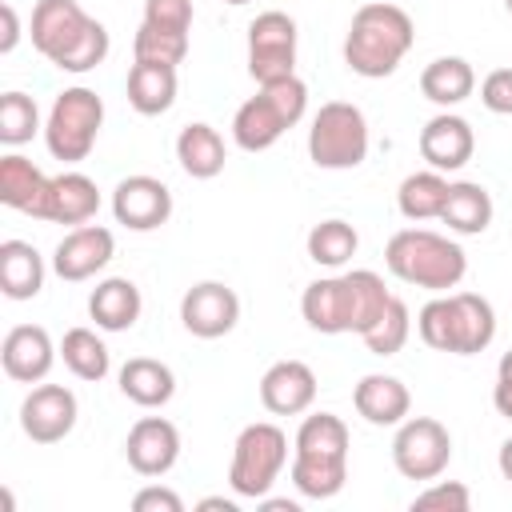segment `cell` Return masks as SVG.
Returning <instances> with one entry per match:
<instances>
[{
	"label": "cell",
	"instance_id": "cell-1",
	"mask_svg": "<svg viewBox=\"0 0 512 512\" xmlns=\"http://www.w3.org/2000/svg\"><path fill=\"white\" fill-rule=\"evenodd\" d=\"M28 36H32V48L48 64H56L60 72H76V76L104 64L112 48L108 28L96 16H88L80 0H36Z\"/></svg>",
	"mask_w": 512,
	"mask_h": 512
},
{
	"label": "cell",
	"instance_id": "cell-2",
	"mask_svg": "<svg viewBox=\"0 0 512 512\" xmlns=\"http://www.w3.org/2000/svg\"><path fill=\"white\" fill-rule=\"evenodd\" d=\"M416 44V24L400 4L368 0L352 12L344 36V64L364 80H384Z\"/></svg>",
	"mask_w": 512,
	"mask_h": 512
},
{
	"label": "cell",
	"instance_id": "cell-3",
	"mask_svg": "<svg viewBox=\"0 0 512 512\" xmlns=\"http://www.w3.org/2000/svg\"><path fill=\"white\" fill-rule=\"evenodd\" d=\"M384 264L396 280L428 292H448L468 272L464 248L452 236L432 228H400L384 248Z\"/></svg>",
	"mask_w": 512,
	"mask_h": 512
},
{
	"label": "cell",
	"instance_id": "cell-4",
	"mask_svg": "<svg viewBox=\"0 0 512 512\" xmlns=\"http://www.w3.org/2000/svg\"><path fill=\"white\" fill-rule=\"evenodd\" d=\"M308 112V84L300 76L264 84L248 96L232 116V140L244 152H268L288 128H296Z\"/></svg>",
	"mask_w": 512,
	"mask_h": 512
},
{
	"label": "cell",
	"instance_id": "cell-5",
	"mask_svg": "<svg viewBox=\"0 0 512 512\" xmlns=\"http://www.w3.org/2000/svg\"><path fill=\"white\" fill-rule=\"evenodd\" d=\"M288 464V436L272 420L244 424L236 444H232V464H228V488L244 500H264L272 484L280 480Z\"/></svg>",
	"mask_w": 512,
	"mask_h": 512
},
{
	"label": "cell",
	"instance_id": "cell-6",
	"mask_svg": "<svg viewBox=\"0 0 512 512\" xmlns=\"http://www.w3.org/2000/svg\"><path fill=\"white\" fill-rule=\"evenodd\" d=\"M100 124H104V100L92 88L72 84L64 92H56L48 120H44V144H48L52 160H64V164L88 160V152L96 148Z\"/></svg>",
	"mask_w": 512,
	"mask_h": 512
},
{
	"label": "cell",
	"instance_id": "cell-7",
	"mask_svg": "<svg viewBox=\"0 0 512 512\" xmlns=\"http://www.w3.org/2000/svg\"><path fill=\"white\" fill-rule=\"evenodd\" d=\"M308 156L316 168H328V172H348V168L364 164V156H368L364 112L348 100L320 104V112L312 116V128H308Z\"/></svg>",
	"mask_w": 512,
	"mask_h": 512
},
{
	"label": "cell",
	"instance_id": "cell-8",
	"mask_svg": "<svg viewBox=\"0 0 512 512\" xmlns=\"http://www.w3.org/2000/svg\"><path fill=\"white\" fill-rule=\"evenodd\" d=\"M452 460V436L436 416H408L392 436V464L404 480H436Z\"/></svg>",
	"mask_w": 512,
	"mask_h": 512
},
{
	"label": "cell",
	"instance_id": "cell-9",
	"mask_svg": "<svg viewBox=\"0 0 512 512\" xmlns=\"http://www.w3.org/2000/svg\"><path fill=\"white\" fill-rule=\"evenodd\" d=\"M296 20L280 8L260 12L248 24V76L264 88L296 76Z\"/></svg>",
	"mask_w": 512,
	"mask_h": 512
},
{
	"label": "cell",
	"instance_id": "cell-10",
	"mask_svg": "<svg viewBox=\"0 0 512 512\" xmlns=\"http://www.w3.org/2000/svg\"><path fill=\"white\" fill-rule=\"evenodd\" d=\"M240 320V296L224 280H200L180 296V324L200 340H220Z\"/></svg>",
	"mask_w": 512,
	"mask_h": 512
},
{
	"label": "cell",
	"instance_id": "cell-11",
	"mask_svg": "<svg viewBox=\"0 0 512 512\" xmlns=\"http://www.w3.org/2000/svg\"><path fill=\"white\" fill-rule=\"evenodd\" d=\"M112 216L116 224H124L128 232H156L168 224L172 216V192L164 180L156 176H124L116 188H112Z\"/></svg>",
	"mask_w": 512,
	"mask_h": 512
},
{
	"label": "cell",
	"instance_id": "cell-12",
	"mask_svg": "<svg viewBox=\"0 0 512 512\" xmlns=\"http://www.w3.org/2000/svg\"><path fill=\"white\" fill-rule=\"evenodd\" d=\"M80 404L64 384H36L20 404V428L32 444H60L76 428Z\"/></svg>",
	"mask_w": 512,
	"mask_h": 512
},
{
	"label": "cell",
	"instance_id": "cell-13",
	"mask_svg": "<svg viewBox=\"0 0 512 512\" xmlns=\"http://www.w3.org/2000/svg\"><path fill=\"white\" fill-rule=\"evenodd\" d=\"M116 256V236L104 224H80L72 232H64V240L52 252V272L68 284H80L88 276H96L100 268H108V260Z\"/></svg>",
	"mask_w": 512,
	"mask_h": 512
},
{
	"label": "cell",
	"instance_id": "cell-14",
	"mask_svg": "<svg viewBox=\"0 0 512 512\" xmlns=\"http://www.w3.org/2000/svg\"><path fill=\"white\" fill-rule=\"evenodd\" d=\"M124 456L136 476H164L180 460V428L164 416H140L128 428Z\"/></svg>",
	"mask_w": 512,
	"mask_h": 512
},
{
	"label": "cell",
	"instance_id": "cell-15",
	"mask_svg": "<svg viewBox=\"0 0 512 512\" xmlns=\"http://www.w3.org/2000/svg\"><path fill=\"white\" fill-rule=\"evenodd\" d=\"M300 312H304L312 332H324V336L356 332V300H352L348 276H320V280H312L304 288V296H300Z\"/></svg>",
	"mask_w": 512,
	"mask_h": 512
},
{
	"label": "cell",
	"instance_id": "cell-16",
	"mask_svg": "<svg viewBox=\"0 0 512 512\" xmlns=\"http://www.w3.org/2000/svg\"><path fill=\"white\" fill-rule=\"evenodd\" d=\"M420 156H424V164L428 168H436V172H460L468 160H472V152H476V132H472V124L464 120V116H456V112H436L424 128H420Z\"/></svg>",
	"mask_w": 512,
	"mask_h": 512
},
{
	"label": "cell",
	"instance_id": "cell-17",
	"mask_svg": "<svg viewBox=\"0 0 512 512\" xmlns=\"http://www.w3.org/2000/svg\"><path fill=\"white\" fill-rule=\"evenodd\" d=\"M56 344L48 336V328L40 324H16L8 328L4 344H0V364H4V376L16 380V384H40L52 364H56Z\"/></svg>",
	"mask_w": 512,
	"mask_h": 512
},
{
	"label": "cell",
	"instance_id": "cell-18",
	"mask_svg": "<svg viewBox=\"0 0 512 512\" xmlns=\"http://www.w3.org/2000/svg\"><path fill=\"white\" fill-rule=\"evenodd\" d=\"M48 192L52 176H44L28 156L8 152L0 156V204L12 212H24L32 220H48Z\"/></svg>",
	"mask_w": 512,
	"mask_h": 512
},
{
	"label": "cell",
	"instance_id": "cell-19",
	"mask_svg": "<svg viewBox=\"0 0 512 512\" xmlns=\"http://www.w3.org/2000/svg\"><path fill=\"white\" fill-rule=\"evenodd\" d=\"M316 400V372L304 360H276L260 376V404L272 416H300Z\"/></svg>",
	"mask_w": 512,
	"mask_h": 512
},
{
	"label": "cell",
	"instance_id": "cell-20",
	"mask_svg": "<svg viewBox=\"0 0 512 512\" xmlns=\"http://www.w3.org/2000/svg\"><path fill=\"white\" fill-rule=\"evenodd\" d=\"M352 404L356 412L376 424V428H396L400 420H408L412 412V392L400 376H388V372H368L360 376V384L352 388Z\"/></svg>",
	"mask_w": 512,
	"mask_h": 512
},
{
	"label": "cell",
	"instance_id": "cell-21",
	"mask_svg": "<svg viewBox=\"0 0 512 512\" xmlns=\"http://www.w3.org/2000/svg\"><path fill=\"white\" fill-rule=\"evenodd\" d=\"M452 296V356H476L496 336V308L480 292H448Z\"/></svg>",
	"mask_w": 512,
	"mask_h": 512
},
{
	"label": "cell",
	"instance_id": "cell-22",
	"mask_svg": "<svg viewBox=\"0 0 512 512\" xmlns=\"http://www.w3.org/2000/svg\"><path fill=\"white\" fill-rule=\"evenodd\" d=\"M100 212V188L92 176L68 168L60 176H52V192H48V224H88Z\"/></svg>",
	"mask_w": 512,
	"mask_h": 512
},
{
	"label": "cell",
	"instance_id": "cell-23",
	"mask_svg": "<svg viewBox=\"0 0 512 512\" xmlns=\"http://www.w3.org/2000/svg\"><path fill=\"white\" fill-rule=\"evenodd\" d=\"M140 308H144L140 288L128 276H108L88 296V316L96 320L100 332H128L140 320Z\"/></svg>",
	"mask_w": 512,
	"mask_h": 512
},
{
	"label": "cell",
	"instance_id": "cell-24",
	"mask_svg": "<svg viewBox=\"0 0 512 512\" xmlns=\"http://www.w3.org/2000/svg\"><path fill=\"white\" fill-rule=\"evenodd\" d=\"M176 64H152V60H136L128 68V104L140 116H160L176 104Z\"/></svg>",
	"mask_w": 512,
	"mask_h": 512
},
{
	"label": "cell",
	"instance_id": "cell-25",
	"mask_svg": "<svg viewBox=\"0 0 512 512\" xmlns=\"http://www.w3.org/2000/svg\"><path fill=\"white\" fill-rule=\"evenodd\" d=\"M176 160L192 180H212V176L224 172V160H228L224 136L204 120L184 124L180 136H176Z\"/></svg>",
	"mask_w": 512,
	"mask_h": 512
},
{
	"label": "cell",
	"instance_id": "cell-26",
	"mask_svg": "<svg viewBox=\"0 0 512 512\" xmlns=\"http://www.w3.org/2000/svg\"><path fill=\"white\" fill-rule=\"evenodd\" d=\"M120 392L140 404V408H164L172 396H176V376L164 360H152V356H132L124 360L120 368Z\"/></svg>",
	"mask_w": 512,
	"mask_h": 512
},
{
	"label": "cell",
	"instance_id": "cell-27",
	"mask_svg": "<svg viewBox=\"0 0 512 512\" xmlns=\"http://www.w3.org/2000/svg\"><path fill=\"white\" fill-rule=\"evenodd\" d=\"M44 288V256L28 240L0 244V292L8 300H32Z\"/></svg>",
	"mask_w": 512,
	"mask_h": 512
},
{
	"label": "cell",
	"instance_id": "cell-28",
	"mask_svg": "<svg viewBox=\"0 0 512 512\" xmlns=\"http://www.w3.org/2000/svg\"><path fill=\"white\" fill-rule=\"evenodd\" d=\"M420 92L436 108H456L476 92V72H472V64L464 56H436L420 72Z\"/></svg>",
	"mask_w": 512,
	"mask_h": 512
},
{
	"label": "cell",
	"instance_id": "cell-29",
	"mask_svg": "<svg viewBox=\"0 0 512 512\" xmlns=\"http://www.w3.org/2000/svg\"><path fill=\"white\" fill-rule=\"evenodd\" d=\"M440 220L456 236H480L492 224V196L476 180H456L448 184V200L440 208Z\"/></svg>",
	"mask_w": 512,
	"mask_h": 512
},
{
	"label": "cell",
	"instance_id": "cell-30",
	"mask_svg": "<svg viewBox=\"0 0 512 512\" xmlns=\"http://www.w3.org/2000/svg\"><path fill=\"white\" fill-rule=\"evenodd\" d=\"M448 176L436 172V168H424V172H412L400 180L396 188V208L404 220L420 224V220H440V208L448 200Z\"/></svg>",
	"mask_w": 512,
	"mask_h": 512
},
{
	"label": "cell",
	"instance_id": "cell-31",
	"mask_svg": "<svg viewBox=\"0 0 512 512\" xmlns=\"http://www.w3.org/2000/svg\"><path fill=\"white\" fill-rule=\"evenodd\" d=\"M348 424L336 412H312L296 428V456H328V460H348Z\"/></svg>",
	"mask_w": 512,
	"mask_h": 512
},
{
	"label": "cell",
	"instance_id": "cell-32",
	"mask_svg": "<svg viewBox=\"0 0 512 512\" xmlns=\"http://www.w3.org/2000/svg\"><path fill=\"white\" fill-rule=\"evenodd\" d=\"M60 360L64 368L76 376V380H104L108 368H112V356H108V344L92 332V328H68L64 340H60Z\"/></svg>",
	"mask_w": 512,
	"mask_h": 512
},
{
	"label": "cell",
	"instance_id": "cell-33",
	"mask_svg": "<svg viewBox=\"0 0 512 512\" xmlns=\"http://www.w3.org/2000/svg\"><path fill=\"white\" fill-rule=\"evenodd\" d=\"M304 244H308V260H316L320 268H344L356 256L360 236H356V228L348 220L332 216V220L312 224V232H308Z\"/></svg>",
	"mask_w": 512,
	"mask_h": 512
},
{
	"label": "cell",
	"instance_id": "cell-34",
	"mask_svg": "<svg viewBox=\"0 0 512 512\" xmlns=\"http://www.w3.org/2000/svg\"><path fill=\"white\" fill-rule=\"evenodd\" d=\"M348 480V460L328 456H296L292 452V484L308 500H332Z\"/></svg>",
	"mask_w": 512,
	"mask_h": 512
},
{
	"label": "cell",
	"instance_id": "cell-35",
	"mask_svg": "<svg viewBox=\"0 0 512 512\" xmlns=\"http://www.w3.org/2000/svg\"><path fill=\"white\" fill-rule=\"evenodd\" d=\"M36 132H44L40 128V108H36V100L28 96V92H4L0 96V144H8V148H20V144H28Z\"/></svg>",
	"mask_w": 512,
	"mask_h": 512
},
{
	"label": "cell",
	"instance_id": "cell-36",
	"mask_svg": "<svg viewBox=\"0 0 512 512\" xmlns=\"http://www.w3.org/2000/svg\"><path fill=\"white\" fill-rule=\"evenodd\" d=\"M408 332H412V312H408V304L400 296H392L388 308H384V316L360 340H364V348L372 356H396L408 344Z\"/></svg>",
	"mask_w": 512,
	"mask_h": 512
},
{
	"label": "cell",
	"instance_id": "cell-37",
	"mask_svg": "<svg viewBox=\"0 0 512 512\" xmlns=\"http://www.w3.org/2000/svg\"><path fill=\"white\" fill-rule=\"evenodd\" d=\"M132 56L152 64H180L188 56V32H164V28L140 24L132 36Z\"/></svg>",
	"mask_w": 512,
	"mask_h": 512
},
{
	"label": "cell",
	"instance_id": "cell-38",
	"mask_svg": "<svg viewBox=\"0 0 512 512\" xmlns=\"http://www.w3.org/2000/svg\"><path fill=\"white\" fill-rule=\"evenodd\" d=\"M416 332H420V340L428 348L452 352V296H432L416 312Z\"/></svg>",
	"mask_w": 512,
	"mask_h": 512
},
{
	"label": "cell",
	"instance_id": "cell-39",
	"mask_svg": "<svg viewBox=\"0 0 512 512\" xmlns=\"http://www.w3.org/2000/svg\"><path fill=\"white\" fill-rule=\"evenodd\" d=\"M468 512L472 508V492L460 480H432L424 492L412 496V512Z\"/></svg>",
	"mask_w": 512,
	"mask_h": 512
},
{
	"label": "cell",
	"instance_id": "cell-40",
	"mask_svg": "<svg viewBox=\"0 0 512 512\" xmlns=\"http://www.w3.org/2000/svg\"><path fill=\"white\" fill-rule=\"evenodd\" d=\"M192 0H144V20L140 24H152V28H164V32H188L192 28Z\"/></svg>",
	"mask_w": 512,
	"mask_h": 512
},
{
	"label": "cell",
	"instance_id": "cell-41",
	"mask_svg": "<svg viewBox=\"0 0 512 512\" xmlns=\"http://www.w3.org/2000/svg\"><path fill=\"white\" fill-rule=\"evenodd\" d=\"M480 104L496 116H512V68H492L480 80Z\"/></svg>",
	"mask_w": 512,
	"mask_h": 512
},
{
	"label": "cell",
	"instance_id": "cell-42",
	"mask_svg": "<svg viewBox=\"0 0 512 512\" xmlns=\"http://www.w3.org/2000/svg\"><path fill=\"white\" fill-rule=\"evenodd\" d=\"M132 508L136 512H184V500L172 492V488H160V484H148L132 496Z\"/></svg>",
	"mask_w": 512,
	"mask_h": 512
},
{
	"label": "cell",
	"instance_id": "cell-43",
	"mask_svg": "<svg viewBox=\"0 0 512 512\" xmlns=\"http://www.w3.org/2000/svg\"><path fill=\"white\" fill-rule=\"evenodd\" d=\"M0 20H4V36H0V52L8 56V52L16 48V40H20V16H16V8H12V4H4V8H0Z\"/></svg>",
	"mask_w": 512,
	"mask_h": 512
},
{
	"label": "cell",
	"instance_id": "cell-44",
	"mask_svg": "<svg viewBox=\"0 0 512 512\" xmlns=\"http://www.w3.org/2000/svg\"><path fill=\"white\" fill-rule=\"evenodd\" d=\"M492 404H496V412H500L504 420H512V380L496 376V388H492Z\"/></svg>",
	"mask_w": 512,
	"mask_h": 512
},
{
	"label": "cell",
	"instance_id": "cell-45",
	"mask_svg": "<svg viewBox=\"0 0 512 512\" xmlns=\"http://www.w3.org/2000/svg\"><path fill=\"white\" fill-rule=\"evenodd\" d=\"M196 508H200V512H240L236 500H224V496H204Z\"/></svg>",
	"mask_w": 512,
	"mask_h": 512
},
{
	"label": "cell",
	"instance_id": "cell-46",
	"mask_svg": "<svg viewBox=\"0 0 512 512\" xmlns=\"http://www.w3.org/2000/svg\"><path fill=\"white\" fill-rule=\"evenodd\" d=\"M496 464H500V476L512 484V436L500 444V452H496Z\"/></svg>",
	"mask_w": 512,
	"mask_h": 512
},
{
	"label": "cell",
	"instance_id": "cell-47",
	"mask_svg": "<svg viewBox=\"0 0 512 512\" xmlns=\"http://www.w3.org/2000/svg\"><path fill=\"white\" fill-rule=\"evenodd\" d=\"M260 504H264V512H300V504H296V500H276V496H264Z\"/></svg>",
	"mask_w": 512,
	"mask_h": 512
},
{
	"label": "cell",
	"instance_id": "cell-48",
	"mask_svg": "<svg viewBox=\"0 0 512 512\" xmlns=\"http://www.w3.org/2000/svg\"><path fill=\"white\" fill-rule=\"evenodd\" d=\"M496 376H504V380H512V348L500 356V364H496Z\"/></svg>",
	"mask_w": 512,
	"mask_h": 512
},
{
	"label": "cell",
	"instance_id": "cell-49",
	"mask_svg": "<svg viewBox=\"0 0 512 512\" xmlns=\"http://www.w3.org/2000/svg\"><path fill=\"white\" fill-rule=\"evenodd\" d=\"M224 4H232V8H240V4H248V0H224Z\"/></svg>",
	"mask_w": 512,
	"mask_h": 512
},
{
	"label": "cell",
	"instance_id": "cell-50",
	"mask_svg": "<svg viewBox=\"0 0 512 512\" xmlns=\"http://www.w3.org/2000/svg\"><path fill=\"white\" fill-rule=\"evenodd\" d=\"M504 8H508V16H512V0H504Z\"/></svg>",
	"mask_w": 512,
	"mask_h": 512
}]
</instances>
